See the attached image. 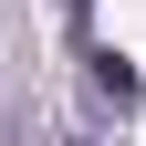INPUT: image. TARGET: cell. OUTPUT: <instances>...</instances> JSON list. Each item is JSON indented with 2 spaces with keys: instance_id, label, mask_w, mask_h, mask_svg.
<instances>
[{
  "instance_id": "6da1fadb",
  "label": "cell",
  "mask_w": 146,
  "mask_h": 146,
  "mask_svg": "<svg viewBox=\"0 0 146 146\" xmlns=\"http://www.w3.org/2000/svg\"><path fill=\"white\" fill-rule=\"evenodd\" d=\"M84 84H94V104H104L115 125L146 104V84H136V63H125V52H84Z\"/></svg>"
},
{
  "instance_id": "7a4b0ae2",
  "label": "cell",
  "mask_w": 146,
  "mask_h": 146,
  "mask_svg": "<svg viewBox=\"0 0 146 146\" xmlns=\"http://www.w3.org/2000/svg\"><path fill=\"white\" fill-rule=\"evenodd\" d=\"M63 11H73V21H84V11H94V0H63Z\"/></svg>"
},
{
  "instance_id": "3957f363",
  "label": "cell",
  "mask_w": 146,
  "mask_h": 146,
  "mask_svg": "<svg viewBox=\"0 0 146 146\" xmlns=\"http://www.w3.org/2000/svg\"><path fill=\"white\" fill-rule=\"evenodd\" d=\"M63 146H94V136H63Z\"/></svg>"
}]
</instances>
